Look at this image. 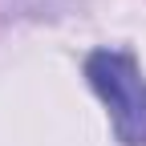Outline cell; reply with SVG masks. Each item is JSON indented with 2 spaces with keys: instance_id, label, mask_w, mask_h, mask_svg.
<instances>
[{
  "instance_id": "obj_1",
  "label": "cell",
  "mask_w": 146,
  "mask_h": 146,
  "mask_svg": "<svg viewBox=\"0 0 146 146\" xmlns=\"http://www.w3.org/2000/svg\"><path fill=\"white\" fill-rule=\"evenodd\" d=\"M85 81L106 106L114 138L122 146H146V77L134 53L94 49L85 57Z\"/></svg>"
}]
</instances>
